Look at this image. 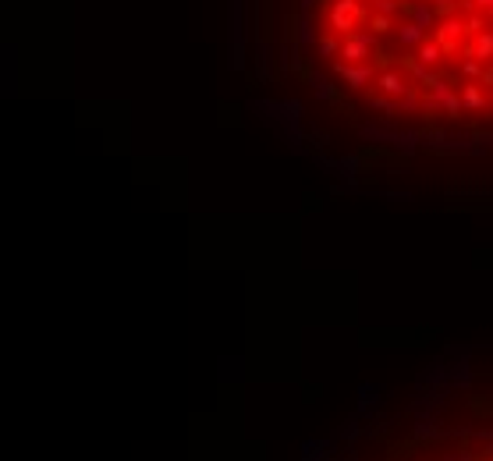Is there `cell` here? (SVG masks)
<instances>
[{
    "mask_svg": "<svg viewBox=\"0 0 493 461\" xmlns=\"http://www.w3.org/2000/svg\"><path fill=\"white\" fill-rule=\"evenodd\" d=\"M365 8H362V0H334L330 11H326V22H330L334 32L341 36H352L359 22H365Z\"/></svg>",
    "mask_w": 493,
    "mask_h": 461,
    "instance_id": "obj_1",
    "label": "cell"
},
{
    "mask_svg": "<svg viewBox=\"0 0 493 461\" xmlns=\"http://www.w3.org/2000/svg\"><path fill=\"white\" fill-rule=\"evenodd\" d=\"M334 75H337L352 93H362V89H369V82H373L380 71H376L373 64H348V60H337V64H334Z\"/></svg>",
    "mask_w": 493,
    "mask_h": 461,
    "instance_id": "obj_2",
    "label": "cell"
},
{
    "mask_svg": "<svg viewBox=\"0 0 493 461\" xmlns=\"http://www.w3.org/2000/svg\"><path fill=\"white\" fill-rule=\"evenodd\" d=\"M373 50H376V36L352 32V36H344V43H341V60H348V64H362L365 57H373Z\"/></svg>",
    "mask_w": 493,
    "mask_h": 461,
    "instance_id": "obj_3",
    "label": "cell"
},
{
    "mask_svg": "<svg viewBox=\"0 0 493 461\" xmlns=\"http://www.w3.org/2000/svg\"><path fill=\"white\" fill-rule=\"evenodd\" d=\"M376 163H401V160L390 156L383 145H362L355 156L344 160V167H352V171H362V167H376Z\"/></svg>",
    "mask_w": 493,
    "mask_h": 461,
    "instance_id": "obj_4",
    "label": "cell"
},
{
    "mask_svg": "<svg viewBox=\"0 0 493 461\" xmlns=\"http://www.w3.org/2000/svg\"><path fill=\"white\" fill-rule=\"evenodd\" d=\"M401 14H408L416 25H422L426 32L437 25V11H433V4H419V0H401Z\"/></svg>",
    "mask_w": 493,
    "mask_h": 461,
    "instance_id": "obj_5",
    "label": "cell"
},
{
    "mask_svg": "<svg viewBox=\"0 0 493 461\" xmlns=\"http://www.w3.org/2000/svg\"><path fill=\"white\" fill-rule=\"evenodd\" d=\"M376 82H380V93H383V96H390V99H405L408 93H412L408 78H401L394 68H390V71H380V75H376Z\"/></svg>",
    "mask_w": 493,
    "mask_h": 461,
    "instance_id": "obj_6",
    "label": "cell"
},
{
    "mask_svg": "<svg viewBox=\"0 0 493 461\" xmlns=\"http://www.w3.org/2000/svg\"><path fill=\"white\" fill-rule=\"evenodd\" d=\"M416 451H422V440L412 433V436H405V440H390L387 458L390 461H408V458H416Z\"/></svg>",
    "mask_w": 493,
    "mask_h": 461,
    "instance_id": "obj_7",
    "label": "cell"
},
{
    "mask_svg": "<svg viewBox=\"0 0 493 461\" xmlns=\"http://www.w3.org/2000/svg\"><path fill=\"white\" fill-rule=\"evenodd\" d=\"M465 405H468V412L476 415V418H483V423H493V394H468Z\"/></svg>",
    "mask_w": 493,
    "mask_h": 461,
    "instance_id": "obj_8",
    "label": "cell"
},
{
    "mask_svg": "<svg viewBox=\"0 0 493 461\" xmlns=\"http://www.w3.org/2000/svg\"><path fill=\"white\" fill-rule=\"evenodd\" d=\"M398 39H401V47H405V50H416V47H422V43H426V29H422V25H416V22H405V25L398 29Z\"/></svg>",
    "mask_w": 493,
    "mask_h": 461,
    "instance_id": "obj_9",
    "label": "cell"
},
{
    "mask_svg": "<svg viewBox=\"0 0 493 461\" xmlns=\"http://www.w3.org/2000/svg\"><path fill=\"white\" fill-rule=\"evenodd\" d=\"M440 54H444V50H440V43H437V39H426L422 47H416V57L422 60L426 68H437V64H440Z\"/></svg>",
    "mask_w": 493,
    "mask_h": 461,
    "instance_id": "obj_10",
    "label": "cell"
},
{
    "mask_svg": "<svg viewBox=\"0 0 493 461\" xmlns=\"http://www.w3.org/2000/svg\"><path fill=\"white\" fill-rule=\"evenodd\" d=\"M461 103H465V110H486V96L479 86H461Z\"/></svg>",
    "mask_w": 493,
    "mask_h": 461,
    "instance_id": "obj_11",
    "label": "cell"
},
{
    "mask_svg": "<svg viewBox=\"0 0 493 461\" xmlns=\"http://www.w3.org/2000/svg\"><path fill=\"white\" fill-rule=\"evenodd\" d=\"M476 60H483V64L493 60V32H479L476 36Z\"/></svg>",
    "mask_w": 493,
    "mask_h": 461,
    "instance_id": "obj_12",
    "label": "cell"
},
{
    "mask_svg": "<svg viewBox=\"0 0 493 461\" xmlns=\"http://www.w3.org/2000/svg\"><path fill=\"white\" fill-rule=\"evenodd\" d=\"M365 25L373 29V36H383V32H390V29H394V25H390V14H376V11L365 18Z\"/></svg>",
    "mask_w": 493,
    "mask_h": 461,
    "instance_id": "obj_13",
    "label": "cell"
},
{
    "mask_svg": "<svg viewBox=\"0 0 493 461\" xmlns=\"http://www.w3.org/2000/svg\"><path fill=\"white\" fill-rule=\"evenodd\" d=\"M369 107H376V110H387V114H394L398 107H394V99H390V96H383L380 89H373V93H369Z\"/></svg>",
    "mask_w": 493,
    "mask_h": 461,
    "instance_id": "obj_14",
    "label": "cell"
},
{
    "mask_svg": "<svg viewBox=\"0 0 493 461\" xmlns=\"http://www.w3.org/2000/svg\"><path fill=\"white\" fill-rule=\"evenodd\" d=\"M373 68L376 71H390V68H394V54H390V50H373Z\"/></svg>",
    "mask_w": 493,
    "mask_h": 461,
    "instance_id": "obj_15",
    "label": "cell"
},
{
    "mask_svg": "<svg viewBox=\"0 0 493 461\" xmlns=\"http://www.w3.org/2000/svg\"><path fill=\"white\" fill-rule=\"evenodd\" d=\"M416 436L422 440V447H429V444H437V440H444V429H437V426H419Z\"/></svg>",
    "mask_w": 493,
    "mask_h": 461,
    "instance_id": "obj_16",
    "label": "cell"
},
{
    "mask_svg": "<svg viewBox=\"0 0 493 461\" xmlns=\"http://www.w3.org/2000/svg\"><path fill=\"white\" fill-rule=\"evenodd\" d=\"M483 68H486L483 60H476V57H465V60H461V78H479V75H483Z\"/></svg>",
    "mask_w": 493,
    "mask_h": 461,
    "instance_id": "obj_17",
    "label": "cell"
},
{
    "mask_svg": "<svg viewBox=\"0 0 493 461\" xmlns=\"http://www.w3.org/2000/svg\"><path fill=\"white\" fill-rule=\"evenodd\" d=\"M433 4V11H437V18H450L458 11V0H429Z\"/></svg>",
    "mask_w": 493,
    "mask_h": 461,
    "instance_id": "obj_18",
    "label": "cell"
},
{
    "mask_svg": "<svg viewBox=\"0 0 493 461\" xmlns=\"http://www.w3.org/2000/svg\"><path fill=\"white\" fill-rule=\"evenodd\" d=\"M461 461H493V440H490L483 451H476V454H472V451H461Z\"/></svg>",
    "mask_w": 493,
    "mask_h": 461,
    "instance_id": "obj_19",
    "label": "cell"
},
{
    "mask_svg": "<svg viewBox=\"0 0 493 461\" xmlns=\"http://www.w3.org/2000/svg\"><path fill=\"white\" fill-rule=\"evenodd\" d=\"M316 43H320V54H326V57H334V54H341V43H337V39H334V36H320V39H316Z\"/></svg>",
    "mask_w": 493,
    "mask_h": 461,
    "instance_id": "obj_20",
    "label": "cell"
},
{
    "mask_svg": "<svg viewBox=\"0 0 493 461\" xmlns=\"http://www.w3.org/2000/svg\"><path fill=\"white\" fill-rule=\"evenodd\" d=\"M483 32V18L479 14H468V22H465V36H479Z\"/></svg>",
    "mask_w": 493,
    "mask_h": 461,
    "instance_id": "obj_21",
    "label": "cell"
},
{
    "mask_svg": "<svg viewBox=\"0 0 493 461\" xmlns=\"http://www.w3.org/2000/svg\"><path fill=\"white\" fill-rule=\"evenodd\" d=\"M479 86L493 89V64H486V68H483V75H479Z\"/></svg>",
    "mask_w": 493,
    "mask_h": 461,
    "instance_id": "obj_22",
    "label": "cell"
},
{
    "mask_svg": "<svg viewBox=\"0 0 493 461\" xmlns=\"http://www.w3.org/2000/svg\"><path fill=\"white\" fill-rule=\"evenodd\" d=\"M476 8L486 11V14H493V0H476Z\"/></svg>",
    "mask_w": 493,
    "mask_h": 461,
    "instance_id": "obj_23",
    "label": "cell"
}]
</instances>
